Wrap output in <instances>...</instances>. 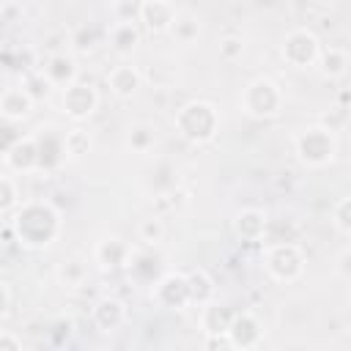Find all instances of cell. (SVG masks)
<instances>
[{"label":"cell","mask_w":351,"mask_h":351,"mask_svg":"<svg viewBox=\"0 0 351 351\" xmlns=\"http://www.w3.org/2000/svg\"><path fill=\"white\" fill-rule=\"evenodd\" d=\"M137 239H140L145 247H156V244L165 239V219H162L159 214L145 217V219L137 225Z\"/></svg>","instance_id":"obj_28"},{"label":"cell","mask_w":351,"mask_h":351,"mask_svg":"<svg viewBox=\"0 0 351 351\" xmlns=\"http://www.w3.org/2000/svg\"><path fill=\"white\" fill-rule=\"evenodd\" d=\"M96 110H99V90H96L93 82L77 77L71 85L63 88V93H60V112H63L66 118L82 123V121H88Z\"/></svg>","instance_id":"obj_7"},{"label":"cell","mask_w":351,"mask_h":351,"mask_svg":"<svg viewBox=\"0 0 351 351\" xmlns=\"http://www.w3.org/2000/svg\"><path fill=\"white\" fill-rule=\"evenodd\" d=\"M126 318H129V310H126V304H123L118 296H101V299H96L93 307H90V321H93V326H96L101 335H115V332H121L123 324H126Z\"/></svg>","instance_id":"obj_11"},{"label":"cell","mask_w":351,"mask_h":351,"mask_svg":"<svg viewBox=\"0 0 351 351\" xmlns=\"http://www.w3.org/2000/svg\"><path fill=\"white\" fill-rule=\"evenodd\" d=\"M156 126L148 123V121H134L129 129H126V151L129 154H137V156H148L154 148H156Z\"/></svg>","instance_id":"obj_22"},{"label":"cell","mask_w":351,"mask_h":351,"mask_svg":"<svg viewBox=\"0 0 351 351\" xmlns=\"http://www.w3.org/2000/svg\"><path fill=\"white\" fill-rule=\"evenodd\" d=\"M151 299L162 310H186L189 307V280H186V271L167 269L151 285Z\"/></svg>","instance_id":"obj_8"},{"label":"cell","mask_w":351,"mask_h":351,"mask_svg":"<svg viewBox=\"0 0 351 351\" xmlns=\"http://www.w3.org/2000/svg\"><path fill=\"white\" fill-rule=\"evenodd\" d=\"M11 230L27 250H47L63 233V214L49 200H25L14 208Z\"/></svg>","instance_id":"obj_1"},{"label":"cell","mask_w":351,"mask_h":351,"mask_svg":"<svg viewBox=\"0 0 351 351\" xmlns=\"http://www.w3.org/2000/svg\"><path fill=\"white\" fill-rule=\"evenodd\" d=\"M233 307L211 299L206 304H200V315H197V324H200V332L208 337V335H225L228 332V324L233 318Z\"/></svg>","instance_id":"obj_20"},{"label":"cell","mask_w":351,"mask_h":351,"mask_svg":"<svg viewBox=\"0 0 351 351\" xmlns=\"http://www.w3.org/2000/svg\"><path fill=\"white\" fill-rule=\"evenodd\" d=\"M3 255H5V244H3V239H0V261H3Z\"/></svg>","instance_id":"obj_38"},{"label":"cell","mask_w":351,"mask_h":351,"mask_svg":"<svg viewBox=\"0 0 351 351\" xmlns=\"http://www.w3.org/2000/svg\"><path fill=\"white\" fill-rule=\"evenodd\" d=\"M156 3H173V0H156Z\"/></svg>","instance_id":"obj_39"},{"label":"cell","mask_w":351,"mask_h":351,"mask_svg":"<svg viewBox=\"0 0 351 351\" xmlns=\"http://www.w3.org/2000/svg\"><path fill=\"white\" fill-rule=\"evenodd\" d=\"M22 88H25L36 101H41V99H47V96L52 93V85H49V80L41 74V69L30 71V74L22 80Z\"/></svg>","instance_id":"obj_32"},{"label":"cell","mask_w":351,"mask_h":351,"mask_svg":"<svg viewBox=\"0 0 351 351\" xmlns=\"http://www.w3.org/2000/svg\"><path fill=\"white\" fill-rule=\"evenodd\" d=\"M55 280H58V285L66 288V291H80V288L88 282V263H85L82 258H77V255L63 258V261L58 263V269H55Z\"/></svg>","instance_id":"obj_23"},{"label":"cell","mask_w":351,"mask_h":351,"mask_svg":"<svg viewBox=\"0 0 351 351\" xmlns=\"http://www.w3.org/2000/svg\"><path fill=\"white\" fill-rule=\"evenodd\" d=\"M186 280H189V304L200 307V304L217 299V282H214V277L206 269L186 271Z\"/></svg>","instance_id":"obj_25"},{"label":"cell","mask_w":351,"mask_h":351,"mask_svg":"<svg viewBox=\"0 0 351 351\" xmlns=\"http://www.w3.org/2000/svg\"><path fill=\"white\" fill-rule=\"evenodd\" d=\"M321 38L315 30L310 27H293L282 36V44H280V58L285 60V66L296 69V71H304V69H313L318 55H321Z\"/></svg>","instance_id":"obj_6"},{"label":"cell","mask_w":351,"mask_h":351,"mask_svg":"<svg viewBox=\"0 0 351 351\" xmlns=\"http://www.w3.org/2000/svg\"><path fill=\"white\" fill-rule=\"evenodd\" d=\"M110 49L121 58L132 55L140 44V25L134 19H118L112 27H110Z\"/></svg>","instance_id":"obj_21"},{"label":"cell","mask_w":351,"mask_h":351,"mask_svg":"<svg viewBox=\"0 0 351 351\" xmlns=\"http://www.w3.org/2000/svg\"><path fill=\"white\" fill-rule=\"evenodd\" d=\"M282 104H285V93H282L280 82L271 80V77H255V80H250L241 88V96H239L241 112L250 115V118H258V121H266V118L280 115Z\"/></svg>","instance_id":"obj_4"},{"label":"cell","mask_w":351,"mask_h":351,"mask_svg":"<svg viewBox=\"0 0 351 351\" xmlns=\"http://www.w3.org/2000/svg\"><path fill=\"white\" fill-rule=\"evenodd\" d=\"M318 123H324V126H326V129H332V132H343V129H346V123H348V107H340V104L329 107V112H326Z\"/></svg>","instance_id":"obj_34"},{"label":"cell","mask_w":351,"mask_h":351,"mask_svg":"<svg viewBox=\"0 0 351 351\" xmlns=\"http://www.w3.org/2000/svg\"><path fill=\"white\" fill-rule=\"evenodd\" d=\"M230 228H233V236L244 244H255L266 236V228H269V217L263 208H255V206H247V208H239L230 219Z\"/></svg>","instance_id":"obj_14"},{"label":"cell","mask_w":351,"mask_h":351,"mask_svg":"<svg viewBox=\"0 0 351 351\" xmlns=\"http://www.w3.org/2000/svg\"><path fill=\"white\" fill-rule=\"evenodd\" d=\"M228 348H236V351H250V348H258L266 337V326L263 321L250 313V310H241V313H233L230 324H228Z\"/></svg>","instance_id":"obj_9"},{"label":"cell","mask_w":351,"mask_h":351,"mask_svg":"<svg viewBox=\"0 0 351 351\" xmlns=\"http://www.w3.org/2000/svg\"><path fill=\"white\" fill-rule=\"evenodd\" d=\"M36 107V99L22 88V85H14V88H5L0 93V115L5 121H25Z\"/></svg>","instance_id":"obj_19"},{"label":"cell","mask_w":351,"mask_h":351,"mask_svg":"<svg viewBox=\"0 0 351 351\" xmlns=\"http://www.w3.org/2000/svg\"><path fill=\"white\" fill-rule=\"evenodd\" d=\"M3 162L14 173H38V145L36 134L14 137L11 145L3 151Z\"/></svg>","instance_id":"obj_12"},{"label":"cell","mask_w":351,"mask_h":351,"mask_svg":"<svg viewBox=\"0 0 351 351\" xmlns=\"http://www.w3.org/2000/svg\"><path fill=\"white\" fill-rule=\"evenodd\" d=\"M219 110L206 99H189L176 110L173 126L181 140L189 145H206L219 134Z\"/></svg>","instance_id":"obj_2"},{"label":"cell","mask_w":351,"mask_h":351,"mask_svg":"<svg viewBox=\"0 0 351 351\" xmlns=\"http://www.w3.org/2000/svg\"><path fill=\"white\" fill-rule=\"evenodd\" d=\"M8 310H11V291L5 282H0V321L8 315Z\"/></svg>","instance_id":"obj_37"},{"label":"cell","mask_w":351,"mask_h":351,"mask_svg":"<svg viewBox=\"0 0 351 351\" xmlns=\"http://www.w3.org/2000/svg\"><path fill=\"white\" fill-rule=\"evenodd\" d=\"M126 271H129V277L137 285H154L167 269H165L162 255L154 252V247H145V250H132L129 263H126Z\"/></svg>","instance_id":"obj_13"},{"label":"cell","mask_w":351,"mask_h":351,"mask_svg":"<svg viewBox=\"0 0 351 351\" xmlns=\"http://www.w3.org/2000/svg\"><path fill=\"white\" fill-rule=\"evenodd\" d=\"M19 206V186L11 176H0V214H8Z\"/></svg>","instance_id":"obj_33"},{"label":"cell","mask_w":351,"mask_h":351,"mask_svg":"<svg viewBox=\"0 0 351 351\" xmlns=\"http://www.w3.org/2000/svg\"><path fill=\"white\" fill-rule=\"evenodd\" d=\"M129 255H132V244L118 239V236H104L101 241H96L93 247V263L101 269V271H121L126 269L129 263Z\"/></svg>","instance_id":"obj_15"},{"label":"cell","mask_w":351,"mask_h":351,"mask_svg":"<svg viewBox=\"0 0 351 351\" xmlns=\"http://www.w3.org/2000/svg\"><path fill=\"white\" fill-rule=\"evenodd\" d=\"M304 266H307V258H304L302 247L293 241H274L263 252V269H266L269 280H274L280 285L296 282L304 274Z\"/></svg>","instance_id":"obj_5"},{"label":"cell","mask_w":351,"mask_h":351,"mask_svg":"<svg viewBox=\"0 0 351 351\" xmlns=\"http://www.w3.org/2000/svg\"><path fill=\"white\" fill-rule=\"evenodd\" d=\"M167 33L173 36L176 44H192V41H197V36H200V19H197L192 11H176V16H173Z\"/></svg>","instance_id":"obj_27"},{"label":"cell","mask_w":351,"mask_h":351,"mask_svg":"<svg viewBox=\"0 0 351 351\" xmlns=\"http://www.w3.org/2000/svg\"><path fill=\"white\" fill-rule=\"evenodd\" d=\"M22 348V337L14 332H0V351H19Z\"/></svg>","instance_id":"obj_36"},{"label":"cell","mask_w":351,"mask_h":351,"mask_svg":"<svg viewBox=\"0 0 351 351\" xmlns=\"http://www.w3.org/2000/svg\"><path fill=\"white\" fill-rule=\"evenodd\" d=\"M71 47H74V52H80V55H90V52L99 47V33H96V27H93V25H80V27L74 30V36H71Z\"/></svg>","instance_id":"obj_31"},{"label":"cell","mask_w":351,"mask_h":351,"mask_svg":"<svg viewBox=\"0 0 351 351\" xmlns=\"http://www.w3.org/2000/svg\"><path fill=\"white\" fill-rule=\"evenodd\" d=\"M335 271L340 274V280H351V250L348 247H343L340 250V255H337V261H335Z\"/></svg>","instance_id":"obj_35"},{"label":"cell","mask_w":351,"mask_h":351,"mask_svg":"<svg viewBox=\"0 0 351 351\" xmlns=\"http://www.w3.org/2000/svg\"><path fill=\"white\" fill-rule=\"evenodd\" d=\"M176 16V8L173 3H156V0H140L137 5V22L143 25V30L159 36V33H167L170 22Z\"/></svg>","instance_id":"obj_16"},{"label":"cell","mask_w":351,"mask_h":351,"mask_svg":"<svg viewBox=\"0 0 351 351\" xmlns=\"http://www.w3.org/2000/svg\"><path fill=\"white\" fill-rule=\"evenodd\" d=\"M244 38L241 36H236V33H225L222 38H219V47H217V52H219V60L222 63H239L241 58H244Z\"/></svg>","instance_id":"obj_29"},{"label":"cell","mask_w":351,"mask_h":351,"mask_svg":"<svg viewBox=\"0 0 351 351\" xmlns=\"http://www.w3.org/2000/svg\"><path fill=\"white\" fill-rule=\"evenodd\" d=\"M293 154L304 167H313V170L326 167L337 156V132L326 129L324 123L304 126L293 137Z\"/></svg>","instance_id":"obj_3"},{"label":"cell","mask_w":351,"mask_h":351,"mask_svg":"<svg viewBox=\"0 0 351 351\" xmlns=\"http://www.w3.org/2000/svg\"><path fill=\"white\" fill-rule=\"evenodd\" d=\"M63 151L69 162H80L93 151V134L85 126H74L69 132H63Z\"/></svg>","instance_id":"obj_26"},{"label":"cell","mask_w":351,"mask_h":351,"mask_svg":"<svg viewBox=\"0 0 351 351\" xmlns=\"http://www.w3.org/2000/svg\"><path fill=\"white\" fill-rule=\"evenodd\" d=\"M107 85H110V93H112V96H118V99H132V96L143 88V71H140L134 63L112 66L110 74H107Z\"/></svg>","instance_id":"obj_17"},{"label":"cell","mask_w":351,"mask_h":351,"mask_svg":"<svg viewBox=\"0 0 351 351\" xmlns=\"http://www.w3.org/2000/svg\"><path fill=\"white\" fill-rule=\"evenodd\" d=\"M0 11H3V3H0Z\"/></svg>","instance_id":"obj_40"},{"label":"cell","mask_w":351,"mask_h":351,"mask_svg":"<svg viewBox=\"0 0 351 351\" xmlns=\"http://www.w3.org/2000/svg\"><path fill=\"white\" fill-rule=\"evenodd\" d=\"M315 69L326 80H343L348 74V52L343 47H321Z\"/></svg>","instance_id":"obj_24"},{"label":"cell","mask_w":351,"mask_h":351,"mask_svg":"<svg viewBox=\"0 0 351 351\" xmlns=\"http://www.w3.org/2000/svg\"><path fill=\"white\" fill-rule=\"evenodd\" d=\"M332 228H335L343 239L351 236V197H348V195H343V197L332 206Z\"/></svg>","instance_id":"obj_30"},{"label":"cell","mask_w":351,"mask_h":351,"mask_svg":"<svg viewBox=\"0 0 351 351\" xmlns=\"http://www.w3.org/2000/svg\"><path fill=\"white\" fill-rule=\"evenodd\" d=\"M36 145H38V173H58L69 159L63 151V132L47 126L36 132Z\"/></svg>","instance_id":"obj_10"},{"label":"cell","mask_w":351,"mask_h":351,"mask_svg":"<svg viewBox=\"0 0 351 351\" xmlns=\"http://www.w3.org/2000/svg\"><path fill=\"white\" fill-rule=\"evenodd\" d=\"M41 74L49 80L52 88H66V85H71V82L80 77V66H77V60H74L71 55L55 52V55H49V58L44 60Z\"/></svg>","instance_id":"obj_18"}]
</instances>
